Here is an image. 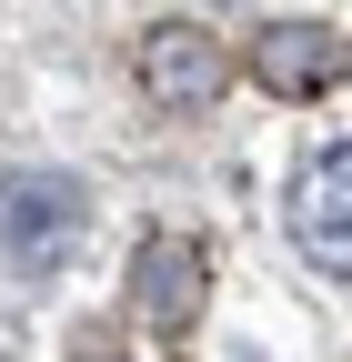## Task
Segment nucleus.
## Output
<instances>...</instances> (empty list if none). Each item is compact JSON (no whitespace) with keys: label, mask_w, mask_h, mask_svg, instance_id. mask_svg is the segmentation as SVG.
<instances>
[{"label":"nucleus","mask_w":352,"mask_h":362,"mask_svg":"<svg viewBox=\"0 0 352 362\" xmlns=\"http://www.w3.org/2000/svg\"><path fill=\"white\" fill-rule=\"evenodd\" d=\"M201 292H211V252L192 232H151L131 252V312H141V322H192Z\"/></svg>","instance_id":"obj_4"},{"label":"nucleus","mask_w":352,"mask_h":362,"mask_svg":"<svg viewBox=\"0 0 352 362\" xmlns=\"http://www.w3.org/2000/svg\"><path fill=\"white\" fill-rule=\"evenodd\" d=\"M81 242H91V192L71 171H40V161H0V262L11 272H61Z\"/></svg>","instance_id":"obj_1"},{"label":"nucleus","mask_w":352,"mask_h":362,"mask_svg":"<svg viewBox=\"0 0 352 362\" xmlns=\"http://www.w3.org/2000/svg\"><path fill=\"white\" fill-rule=\"evenodd\" d=\"M292 242H302V262H322L332 282H352V141H322L292 171Z\"/></svg>","instance_id":"obj_2"},{"label":"nucleus","mask_w":352,"mask_h":362,"mask_svg":"<svg viewBox=\"0 0 352 362\" xmlns=\"http://www.w3.org/2000/svg\"><path fill=\"white\" fill-rule=\"evenodd\" d=\"M131 71H141V90H151L161 111H211V101H222V81H232L222 40H211L201 21H151L141 51H131Z\"/></svg>","instance_id":"obj_3"},{"label":"nucleus","mask_w":352,"mask_h":362,"mask_svg":"<svg viewBox=\"0 0 352 362\" xmlns=\"http://www.w3.org/2000/svg\"><path fill=\"white\" fill-rule=\"evenodd\" d=\"M0 342H11V322H0Z\"/></svg>","instance_id":"obj_6"},{"label":"nucleus","mask_w":352,"mask_h":362,"mask_svg":"<svg viewBox=\"0 0 352 362\" xmlns=\"http://www.w3.org/2000/svg\"><path fill=\"white\" fill-rule=\"evenodd\" d=\"M332 30L322 21H262V40H252V71H262V90H282V101H312V90L332 81Z\"/></svg>","instance_id":"obj_5"}]
</instances>
